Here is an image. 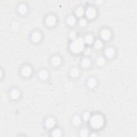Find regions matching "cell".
<instances>
[{
	"label": "cell",
	"instance_id": "obj_1",
	"mask_svg": "<svg viewBox=\"0 0 137 137\" xmlns=\"http://www.w3.org/2000/svg\"><path fill=\"white\" fill-rule=\"evenodd\" d=\"M85 42L84 39L79 38L73 40L70 45V49L72 52L75 54L80 53L84 48Z\"/></svg>",
	"mask_w": 137,
	"mask_h": 137
},
{
	"label": "cell",
	"instance_id": "obj_2",
	"mask_svg": "<svg viewBox=\"0 0 137 137\" xmlns=\"http://www.w3.org/2000/svg\"><path fill=\"white\" fill-rule=\"evenodd\" d=\"M104 118L100 115L96 114L90 118V124L94 129H98L103 127L104 124Z\"/></svg>",
	"mask_w": 137,
	"mask_h": 137
},
{
	"label": "cell",
	"instance_id": "obj_3",
	"mask_svg": "<svg viewBox=\"0 0 137 137\" xmlns=\"http://www.w3.org/2000/svg\"><path fill=\"white\" fill-rule=\"evenodd\" d=\"M86 15L89 19H93L96 16V11L93 7L90 6L86 11Z\"/></svg>",
	"mask_w": 137,
	"mask_h": 137
},
{
	"label": "cell",
	"instance_id": "obj_4",
	"mask_svg": "<svg viewBox=\"0 0 137 137\" xmlns=\"http://www.w3.org/2000/svg\"><path fill=\"white\" fill-rule=\"evenodd\" d=\"M56 18L53 15H49L46 18V25L48 26H53L56 24Z\"/></svg>",
	"mask_w": 137,
	"mask_h": 137
},
{
	"label": "cell",
	"instance_id": "obj_5",
	"mask_svg": "<svg viewBox=\"0 0 137 137\" xmlns=\"http://www.w3.org/2000/svg\"><path fill=\"white\" fill-rule=\"evenodd\" d=\"M32 68L28 66H24L21 70V73L24 77H28L32 73Z\"/></svg>",
	"mask_w": 137,
	"mask_h": 137
},
{
	"label": "cell",
	"instance_id": "obj_6",
	"mask_svg": "<svg viewBox=\"0 0 137 137\" xmlns=\"http://www.w3.org/2000/svg\"><path fill=\"white\" fill-rule=\"evenodd\" d=\"M101 37L104 40H108L111 37V32L109 30L104 29L101 32Z\"/></svg>",
	"mask_w": 137,
	"mask_h": 137
},
{
	"label": "cell",
	"instance_id": "obj_7",
	"mask_svg": "<svg viewBox=\"0 0 137 137\" xmlns=\"http://www.w3.org/2000/svg\"><path fill=\"white\" fill-rule=\"evenodd\" d=\"M55 125V121L52 117H49L45 121V125L46 128L48 129L53 128Z\"/></svg>",
	"mask_w": 137,
	"mask_h": 137
},
{
	"label": "cell",
	"instance_id": "obj_8",
	"mask_svg": "<svg viewBox=\"0 0 137 137\" xmlns=\"http://www.w3.org/2000/svg\"><path fill=\"white\" fill-rule=\"evenodd\" d=\"M31 39L34 42H38L40 41L41 39V35L38 32H34L32 34Z\"/></svg>",
	"mask_w": 137,
	"mask_h": 137
},
{
	"label": "cell",
	"instance_id": "obj_9",
	"mask_svg": "<svg viewBox=\"0 0 137 137\" xmlns=\"http://www.w3.org/2000/svg\"><path fill=\"white\" fill-rule=\"evenodd\" d=\"M51 62L53 66L57 67L60 66L61 63V59L59 56H54L52 58Z\"/></svg>",
	"mask_w": 137,
	"mask_h": 137
},
{
	"label": "cell",
	"instance_id": "obj_10",
	"mask_svg": "<svg viewBox=\"0 0 137 137\" xmlns=\"http://www.w3.org/2000/svg\"><path fill=\"white\" fill-rule=\"evenodd\" d=\"M115 50L112 47H108L105 50V55L108 58H112L115 55Z\"/></svg>",
	"mask_w": 137,
	"mask_h": 137
},
{
	"label": "cell",
	"instance_id": "obj_11",
	"mask_svg": "<svg viewBox=\"0 0 137 137\" xmlns=\"http://www.w3.org/2000/svg\"><path fill=\"white\" fill-rule=\"evenodd\" d=\"M10 96L13 100L18 99L20 96V92L19 90L17 89H13L10 93Z\"/></svg>",
	"mask_w": 137,
	"mask_h": 137
},
{
	"label": "cell",
	"instance_id": "obj_12",
	"mask_svg": "<svg viewBox=\"0 0 137 137\" xmlns=\"http://www.w3.org/2000/svg\"><path fill=\"white\" fill-rule=\"evenodd\" d=\"M48 72L46 70H42L40 71L39 77L41 80H46L48 78Z\"/></svg>",
	"mask_w": 137,
	"mask_h": 137
},
{
	"label": "cell",
	"instance_id": "obj_13",
	"mask_svg": "<svg viewBox=\"0 0 137 137\" xmlns=\"http://www.w3.org/2000/svg\"><path fill=\"white\" fill-rule=\"evenodd\" d=\"M87 85L89 88H94L96 85V81L95 79L94 78H89L87 81Z\"/></svg>",
	"mask_w": 137,
	"mask_h": 137
},
{
	"label": "cell",
	"instance_id": "obj_14",
	"mask_svg": "<svg viewBox=\"0 0 137 137\" xmlns=\"http://www.w3.org/2000/svg\"><path fill=\"white\" fill-rule=\"evenodd\" d=\"M84 41L86 44L90 45L93 44L94 41V38L92 35H87L85 36V37L84 39Z\"/></svg>",
	"mask_w": 137,
	"mask_h": 137
},
{
	"label": "cell",
	"instance_id": "obj_15",
	"mask_svg": "<svg viewBox=\"0 0 137 137\" xmlns=\"http://www.w3.org/2000/svg\"><path fill=\"white\" fill-rule=\"evenodd\" d=\"M90 65H91V61L87 58H84L81 61V66L84 68L89 67Z\"/></svg>",
	"mask_w": 137,
	"mask_h": 137
},
{
	"label": "cell",
	"instance_id": "obj_16",
	"mask_svg": "<svg viewBox=\"0 0 137 137\" xmlns=\"http://www.w3.org/2000/svg\"><path fill=\"white\" fill-rule=\"evenodd\" d=\"M18 11L21 15H24L27 11V6L24 4H20L18 7Z\"/></svg>",
	"mask_w": 137,
	"mask_h": 137
},
{
	"label": "cell",
	"instance_id": "obj_17",
	"mask_svg": "<svg viewBox=\"0 0 137 137\" xmlns=\"http://www.w3.org/2000/svg\"><path fill=\"white\" fill-rule=\"evenodd\" d=\"M70 74L72 77H77L79 74V71L78 70V68H71V70L70 72Z\"/></svg>",
	"mask_w": 137,
	"mask_h": 137
},
{
	"label": "cell",
	"instance_id": "obj_18",
	"mask_svg": "<svg viewBox=\"0 0 137 137\" xmlns=\"http://www.w3.org/2000/svg\"><path fill=\"white\" fill-rule=\"evenodd\" d=\"M75 21H76V20H75V17L73 16H69L67 19V22L68 25H70V26H72V25H74L75 23Z\"/></svg>",
	"mask_w": 137,
	"mask_h": 137
},
{
	"label": "cell",
	"instance_id": "obj_19",
	"mask_svg": "<svg viewBox=\"0 0 137 137\" xmlns=\"http://www.w3.org/2000/svg\"><path fill=\"white\" fill-rule=\"evenodd\" d=\"M81 122V119L80 116H75L72 119L73 124L75 126H78L80 124Z\"/></svg>",
	"mask_w": 137,
	"mask_h": 137
},
{
	"label": "cell",
	"instance_id": "obj_20",
	"mask_svg": "<svg viewBox=\"0 0 137 137\" xmlns=\"http://www.w3.org/2000/svg\"><path fill=\"white\" fill-rule=\"evenodd\" d=\"M75 13L78 17H81L84 13V10L82 7H78L75 11Z\"/></svg>",
	"mask_w": 137,
	"mask_h": 137
},
{
	"label": "cell",
	"instance_id": "obj_21",
	"mask_svg": "<svg viewBox=\"0 0 137 137\" xmlns=\"http://www.w3.org/2000/svg\"><path fill=\"white\" fill-rule=\"evenodd\" d=\"M106 60L103 57H99L98 59H96V64L98 65L99 66H102L105 64Z\"/></svg>",
	"mask_w": 137,
	"mask_h": 137
},
{
	"label": "cell",
	"instance_id": "obj_22",
	"mask_svg": "<svg viewBox=\"0 0 137 137\" xmlns=\"http://www.w3.org/2000/svg\"><path fill=\"white\" fill-rule=\"evenodd\" d=\"M103 43L101 40H97L94 42V47L96 49H100L102 47Z\"/></svg>",
	"mask_w": 137,
	"mask_h": 137
},
{
	"label": "cell",
	"instance_id": "obj_23",
	"mask_svg": "<svg viewBox=\"0 0 137 137\" xmlns=\"http://www.w3.org/2000/svg\"><path fill=\"white\" fill-rule=\"evenodd\" d=\"M62 131H61V130L60 129H55L52 132V136L53 137H60L61 136V135H62Z\"/></svg>",
	"mask_w": 137,
	"mask_h": 137
},
{
	"label": "cell",
	"instance_id": "obj_24",
	"mask_svg": "<svg viewBox=\"0 0 137 137\" xmlns=\"http://www.w3.org/2000/svg\"><path fill=\"white\" fill-rule=\"evenodd\" d=\"M88 133L89 132L88 130L87 129L84 128L81 130L80 132H79V135L81 137H86L88 135Z\"/></svg>",
	"mask_w": 137,
	"mask_h": 137
},
{
	"label": "cell",
	"instance_id": "obj_25",
	"mask_svg": "<svg viewBox=\"0 0 137 137\" xmlns=\"http://www.w3.org/2000/svg\"><path fill=\"white\" fill-rule=\"evenodd\" d=\"M87 21L85 18H81L79 21V24L81 27H84L87 25Z\"/></svg>",
	"mask_w": 137,
	"mask_h": 137
},
{
	"label": "cell",
	"instance_id": "obj_26",
	"mask_svg": "<svg viewBox=\"0 0 137 137\" xmlns=\"http://www.w3.org/2000/svg\"><path fill=\"white\" fill-rule=\"evenodd\" d=\"M91 115L89 114V113L86 112L83 115V116H82V118H83V120L85 121H88L90 120V118H91Z\"/></svg>",
	"mask_w": 137,
	"mask_h": 137
},
{
	"label": "cell",
	"instance_id": "obj_27",
	"mask_svg": "<svg viewBox=\"0 0 137 137\" xmlns=\"http://www.w3.org/2000/svg\"><path fill=\"white\" fill-rule=\"evenodd\" d=\"M69 38L73 40H74L76 39L75 38H76V33H75V32L74 31H71L69 33Z\"/></svg>",
	"mask_w": 137,
	"mask_h": 137
}]
</instances>
